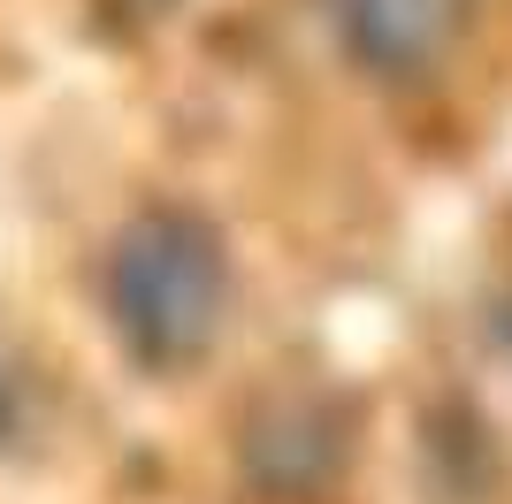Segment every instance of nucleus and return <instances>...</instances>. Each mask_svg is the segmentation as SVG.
<instances>
[{
    "instance_id": "nucleus-3",
    "label": "nucleus",
    "mask_w": 512,
    "mask_h": 504,
    "mask_svg": "<svg viewBox=\"0 0 512 504\" xmlns=\"http://www.w3.org/2000/svg\"><path fill=\"white\" fill-rule=\"evenodd\" d=\"M497 352L512 359V298H505V306H497Z\"/></svg>"
},
{
    "instance_id": "nucleus-2",
    "label": "nucleus",
    "mask_w": 512,
    "mask_h": 504,
    "mask_svg": "<svg viewBox=\"0 0 512 504\" xmlns=\"http://www.w3.org/2000/svg\"><path fill=\"white\" fill-rule=\"evenodd\" d=\"M321 16L352 69L383 84H413L451 62V46L474 23V0H321Z\"/></svg>"
},
{
    "instance_id": "nucleus-1",
    "label": "nucleus",
    "mask_w": 512,
    "mask_h": 504,
    "mask_svg": "<svg viewBox=\"0 0 512 504\" xmlns=\"http://www.w3.org/2000/svg\"><path fill=\"white\" fill-rule=\"evenodd\" d=\"M107 329L146 375H184L214 352L230 314V252L222 230L192 207L130 214L100 268Z\"/></svg>"
},
{
    "instance_id": "nucleus-4",
    "label": "nucleus",
    "mask_w": 512,
    "mask_h": 504,
    "mask_svg": "<svg viewBox=\"0 0 512 504\" xmlns=\"http://www.w3.org/2000/svg\"><path fill=\"white\" fill-rule=\"evenodd\" d=\"M123 8H130V16H169L176 0H123Z\"/></svg>"
}]
</instances>
